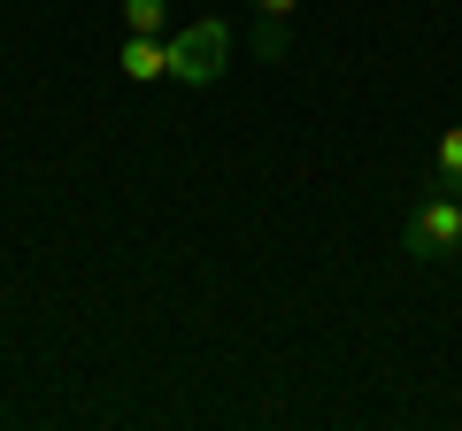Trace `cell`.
<instances>
[{
  "label": "cell",
  "mask_w": 462,
  "mask_h": 431,
  "mask_svg": "<svg viewBox=\"0 0 462 431\" xmlns=\"http://www.w3.org/2000/svg\"><path fill=\"white\" fill-rule=\"evenodd\" d=\"M116 69H124L132 85H154V78H170V47H162V39H147V32H132V39H124V54H116Z\"/></svg>",
  "instance_id": "3"
},
{
  "label": "cell",
  "mask_w": 462,
  "mask_h": 431,
  "mask_svg": "<svg viewBox=\"0 0 462 431\" xmlns=\"http://www.w3.org/2000/svg\"><path fill=\"white\" fill-rule=\"evenodd\" d=\"M401 254H409V262H447V254H462V200L447 193V178L409 208V224H401Z\"/></svg>",
  "instance_id": "1"
},
{
  "label": "cell",
  "mask_w": 462,
  "mask_h": 431,
  "mask_svg": "<svg viewBox=\"0 0 462 431\" xmlns=\"http://www.w3.org/2000/svg\"><path fill=\"white\" fill-rule=\"evenodd\" d=\"M124 23L147 32V39H162L170 32V0H124Z\"/></svg>",
  "instance_id": "4"
},
{
  "label": "cell",
  "mask_w": 462,
  "mask_h": 431,
  "mask_svg": "<svg viewBox=\"0 0 462 431\" xmlns=\"http://www.w3.org/2000/svg\"><path fill=\"white\" fill-rule=\"evenodd\" d=\"M162 47H170V78H178V85H216V78H224V62H231V32H224V23H208V16L185 23V32H170Z\"/></svg>",
  "instance_id": "2"
},
{
  "label": "cell",
  "mask_w": 462,
  "mask_h": 431,
  "mask_svg": "<svg viewBox=\"0 0 462 431\" xmlns=\"http://www.w3.org/2000/svg\"><path fill=\"white\" fill-rule=\"evenodd\" d=\"M254 54H263V62H278V54H285V16H263V23H254Z\"/></svg>",
  "instance_id": "5"
},
{
  "label": "cell",
  "mask_w": 462,
  "mask_h": 431,
  "mask_svg": "<svg viewBox=\"0 0 462 431\" xmlns=\"http://www.w3.org/2000/svg\"><path fill=\"white\" fill-rule=\"evenodd\" d=\"M300 0H254V16H293Z\"/></svg>",
  "instance_id": "7"
},
{
  "label": "cell",
  "mask_w": 462,
  "mask_h": 431,
  "mask_svg": "<svg viewBox=\"0 0 462 431\" xmlns=\"http://www.w3.org/2000/svg\"><path fill=\"white\" fill-rule=\"evenodd\" d=\"M439 178L462 185V124H455V132H439Z\"/></svg>",
  "instance_id": "6"
}]
</instances>
